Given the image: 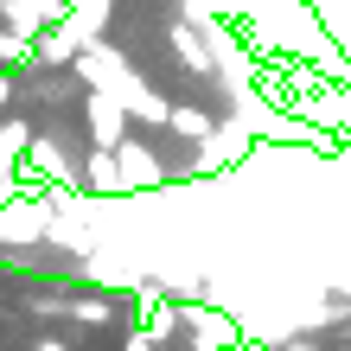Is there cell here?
Here are the masks:
<instances>
[]
</instances>
